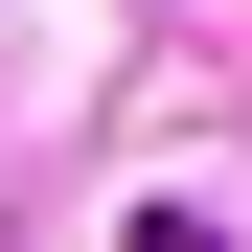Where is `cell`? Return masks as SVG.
Listing matches in <instances>:
<instances>
[{"label": "cell", "mask_w": 252, "mask_h": 252, "mask_svg": "<svg viewBox=\"0 0 252 252\" xmlns=\"http://www.w3.org/2000/svg\"><path fill=\"white\" fill-rule=\"evenodd\" d=\"M138 252H229V229H206V206H138Z\"/></svg>", "instance_id": "cell-1"}]
</instances>
